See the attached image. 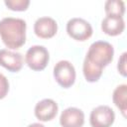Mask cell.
Returning a JSON list of instances; mask_svg holds the SVG:
<instances>
[{
	"label": "cell",
	"mask_w": 127,
	"mask_h": 127,
	"mask_svg": "<svg viewBox=\"0 0 127 127\" xmlns=\"http://www.w3.org/2000/svg\"><path fill=\"white\" fill-rule=\"evenodd\" d=\"M114 49L113 46L105 41H96L92 43L86 53L83 61L82 71L88 82L97 81L105 66H107L113 60Z\"/></svg>",
	"instance_id": "cell-1"
},
{
	"label": "cell",
	"mask_w": 127,
	"mask_h": 127,
	"mask_svg": "<svg viewBox=\"0 0 127 127\" xmlns=\"http://www.w3.org/2000/svg\"><path fill=\"white\" fill-rule=\"evenodd\" d=\"M27 24L23 19L5 17L0 21V37L4 45L12 50L21 48L26 42Z\"/></svg>",
	"instance_id": "cell-2"
},
{
	"label": "cell",
	"mask_w": 127,
	"mask_h": 127,
	"mask_svg": "<svg viewBox=\"0 0 127 127\" xmlns=\"http://www.w3.org/2000/svg\"><path fill=\"white\" fill-rule=\"evenodd\" d=\"M25 61L28 66L33 70H43L50 61V54L49 51L40 45L32 46L28 49Z\"/></svg>",
	"instance_id": "cell-3"
},
{
	"label": "cell",
	"mask_w": 127,
	"mask_h": 127,
	"mask_svg": "<svg viewBox=\"0 0 127 127\" xmlns=\"http://www.w3.org/2000/svg\"><path fill=\"white\" fill-rule=\"evenodd\" d=\"M54 77L64 88L70 87L75 81V68L68 61H60L54 66Z\"/></svg>",
	"instance_id": "cell-4"
},
{
	"label": "cell",
	"mask_w": 127,
	"mask_h": 127,
	"mask_svg": "<svg viewBox=\"0 0 127 127\" xmlns=\"http://www.w3.org/2000/svg\"><path fill=\"white\" fill-rule=\"evenodd\" d=\"M66 32L69 37L76 41H85L92 35V27L89 22L82 18H71L66 23Z\"/></svg>",
	"instance_id": "cell-5"
},
{
	"label": "cell",
	"mask_w": 127,
	"mask_h": 127,
	"mask_svg": "<svg viewBox=\"0 0 127 127\" xmlns=\"http://www.w3.org/2000/svg\"><path fill=\"white\" fill-rule=\"evenodd\" d=\"M115 120V113L108 105H99L92 109L89 116L91 127H111Z\"/></svg>",
	"instance_id": "cell-6"
},
{
	"label": "cell",
	"mask_w": 127,
	"mask_h": 127,
	"mask_svg": "<svg viewBox=\"0 0 127 127\" xmlns=\"http://www.w3.org/2000/svg\"><path fill=\"white\" fill-rule=\"evenodd\" d=\"M58 24L55 19L51 17H40L34 24L35 34L42 39H50L57 34Z\"/></svg>",
	"instance_id": "cell-7"
},
{
	"label": "cell",
	"mask_w": 127,
	"mask_h": 127,
	"mask_svg": "<svg viewBox=\"0 0 127 127\" xmlns=\"http://www.w3.org/2000/svg\"><path fill=\"white\" fill-rule=\"evenodd\" d=\"M58 103L51 99V98H45L41 101H39L35 106V116L40 121H50L54 119L58 113Z\"/></svg>",
	"instance_id": "cell-8"
},
{
	"label": "cell",
	"mask_w": 127,
	"mask_h": 127,
	"mask_svg": "<svg viewBox=\"0 0 127 127\" xmlns=\"http://www.w3.org/2000/svg\"><path fill=\"white\" fill-rule=\"evenodd\" d=\"M62 127H81L84 124V113L76 107L65 108L60 116Z\"/></svg>",
	"instance_id": "cell-9"
},
{
	"label": "cell",
	"mask_w": 127,
	"mask_h": 127,
	"mask_svg": "<svg viewBox=\"0 0 127 127\" xmlns=\"http://www.w3.org/2000/svg\"><path fill=\"white\" fill-rule=\"evenodd\" d=\"M0 65L11 72H17L23 66V57L20 53L2 49L0 50Z\"/></svg>",
	"instance_id": "cell-10"
},
{
	"label": "cell",
	"mask_w": 127,
	"mask_h": 127,
	"mask_svg": "<svg viewBox=\"0 0 127 127\" xmlns=\"http://www.w3.org/2000/svg\"><path fill=\"white\" fill-rule=\"evenodd\" d=\"M125 28V22L123 17L115 15H107L101 22L102 31L108 36L120 35Z\"/></svg>",
	"instance_id": "cell-11"
},
{
	"label": "cell",
	"mask_w": 127,
	"mask_h": 127,
	"mask_svg": "<svg viewBox=\"0 0 127 127\" xmlns=\"http://www.w3.org/2000/svg\"><path fill=\"white\" fill-rule=\"evenodd\" d=\"M113 102L114 104L120 109L121 113L124 117H126L127 111V85L120 84L118 85L113 91Z\"/></svg>",
	"instance_id": "cell-12"
},
{
	"label": "cell",
	"mask_w": 127,
	"mask_h": 127,
	"mask_svg": "<svg viewBox=\"0 0 127 127\" xmlns=\"http://www.w3.org/2000/svg\"><path fill=\"white\" fill-rule=\"evenodd\" d=\"M106 15H115L123 17L125 12V3L122 0H107L104 4Z\"/></svg>",
	"instance_id": "cell-13"
},
{
	"label": "cell",
	"mask_w": 127,
	"mask_h": 127,
	"mask_svg": "<svg viewBox=\"0 0 127 127\" xmlns=\"http://www.w3.org/2000/svg\"><path fill=\"white\" fill-rule=\"evenodd\" d=\"M6 7L13 11H25L30 5L29 0H5Z\"/></svg>",
	"instance_id": "cell-14"
},
{
	"label": "cell",
	"mask_w": 127,
	"mask_h": 127,
	"mask_svg": "<svg viewBox=\"0 0 127 127\" xmlns=\"http://www.w3.org/2000/svg\"><path fill=\"white\" fill-rule=\"evenodd\" d=\"M9 91V81L7 77L0 72V99H3Z\"/></svg>",
	"instance_id": "cell-15"
},
{
	"label": "cell",
	"mask_w": 127,
	"mask_h": 127,
	"mask_svg": "<svg viewBox=\"0 0 127 127\" xmlns=\"http://www.w3.org/2000/svg\"><path fill=\"white\" fill-rule=\"evenodd\" d=\"M126 56H127V53L124 52L121 55V57L119 58L118 64H117V69L120 72V74L123 76H126V74H127V72H126Z\"/></svg>",
	"instance_id": "cell-16"
},
{
	"label": "cell",
	"mask_w": 127,
	"mask_h": 127,
	"mask_svg": "<svg viewBox=\"0 0 127 127\" xmlns=\"http://www.w3.org/2000/svg\"><path fill=\"white\" fill-rule=\"evenodd\" d=\"M28 127H45V126L43 124H41V123H32Z\"/></svg>",
	"instance_id": "cell-17"
}]
</instances>
